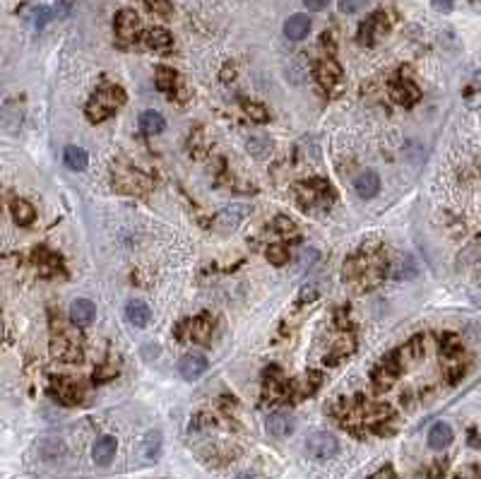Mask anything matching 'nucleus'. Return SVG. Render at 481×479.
I'll list each match as a JSON object with an SVG mask.
<instances>
[{"mask_svg":"<svg viewBox=\"0 0 481 479\" xmlns=\"http://www.w3.org/2000/svg\"><path fill=\"white\" fill-rule=\"evenodd\" d=\"M390 272V263L383 256L380 244H363L354 256L346 258L342 280L356 292H368V289L378 287Z\"/></svg>","mask_w":481,"mask_h":479,"instance_id":"1","label":"nucleus"},{"mask_svg":"<svg viewBox=\"0 0 481 479\" xmlns=\"http://www.w3.org/2000/svg\"><path fill=\"white\" fill-rule=\"evenodd\" d=\"M125 104V92L123 87L118 84H108V87H101L99 92L92 94V99L87 101V118L92 123H101V120L111 118L115 113V108Z\"/></svg>","mask_w":481,"mask_h":479,"instance_id":"2","label":"nucleus"},{"mask_svg":"<svg viewBox=\"0 0 481 479\" xmlns=\"http://www.w3.org/2000/svg\"><path fill=\"white\" fill-rule=\"evenodd\" d=\"M51 356L56 361H63V364H80L84 359V349L80 344V335L70 332L65 325H58V320H53Z\"/></svg>","mask_w":481,"mask_h":479,"instance_id":"3","label":"nucleus"},{"mask_svg":"<svg viewBox=\"0 0 481 479\" xmlns=\"http://www.w3.org/2000/svg\"><path fill=\"white\" fill-rule=\"evenodd\" d=\"M294 196L303 210H320V208H330L334 193L325 179H310L294 186Z\"/></svg>","mask_w":481,"mask_h":479,"instance_id":"4","label":"nucleus"},{"mask_svg":"<svg viewBox=\"0 0 481 479\" xmlns=\"http://www.w3.org/2000/svg\"><path fill=\"white\" fill-rule=\"evenodd\" d=\"M174 335L179 339H191V342L207 344L212 337V320L207 316L198 318H186L174 327Z\"/></svg>","mask_w":481,"mask_h":479,"instance_id":"5","label":"nucleus"},{"mask_svg":"<svg viewBox=\"0 0 481 479\" xmlns=\"http://www.w3.org/2000/svg\"><path fill=\"white\" fill-rule=\"evenodd\" d=\"M51 395L58 400V402L68 405H80L82 398H84V388L77 383V381H72L70 376H53L51 378Z\"/></svg>","mask_w":481,"mask_h":479,"instance_id":"6","label":"nucleus"},{"mask_svg":"<svg viewBox=\"0 0 481 479\" xmlns=\"http://www.w3.org/2000/svg\"><path fill=\"white\" fill-rule=\"evenodd\" d=\"M306 451H308V456L315 460H330L337 456L339 441L334 439L330 432H315L306 439Z\"/></svg>","mask_w":481,"mask_h":479,"instance_id":"7","label":"nucleus"},{"mask_svg":"<svg viewBox=\"0 0 481 479\" xmlns=\"http://www.w3.org/2000/svg\"><path fill=\"white\" fill-rule=\"evenodd\" d=\"M390 29V20L387 15L383 10L373 12V15L368 17L366 22L361 24V29H358V44L361 46H373L375 41L380 39V36H385Z\"/></svg>","mask_w":481,"mask_h":479,"instance_id":"8","label":"nucleus"},{"mask_svg":"<svg viewBox=\"0 0 481 479\" xmlns=\"http://www.w3.org/2000/svg\"><path fill=\"white\" fill-rule=\"evenodd\" d=\"M113 29L120 44H132L140 34V17L132 10H120L113 17Z\"/></svg>","mask_w":481,"mask_h":479,"instance_id":"9","label":"nucleus"},{"mask_svg":"<svg viewBox=\"0 0 481 479\" xmlns=\"http://www.w3.org/2000/svg\"><path fill=\"white\" fill-rule=\"evenodd\" d=\"M162 432L159 429H152L140 439V444L135 446V458L140 465H152L157 463V458H159L162 453Z\"/></svg>","mask_w":481,"mask_h":479,"instance_id":"10","label":"nucleus"},{"mask_svg":"<svg viewBox=\"0 0 481 479\" xmlns=\"http://www.w3.org/2000/svg\"><path fill=\"white\" fill-rule=\"evenodd\" d=\"M263 393H265L267 402H284L287 398H291L289 395V381L284 378L279 368H270V371L265 373Z\"/></svg>","mask_w":481,"mask_h":479,"instance_id":"11","label":"nucleus"},{"mask_svg":"<svg viewBox=\"0 0 481 479\" xmlns=\"http://www.w3.org/2000/svg\"><path fill=\"white\" fill-rule=\"evenodd\" d=\"M400 373H402L400 364H397V359H395L392 351H390V354L383 356V361L373 368V376H370V378H373L375 390H387V388L395 383V378H397Z\"/></svg>","mask_w":481,"mask_h":479,"instance_id":"12","label":"nucleus"},{"mask_svg":"<svg viewBox=\"0 0 481 479\" xmlns=\"http://www.w3.org/2000/svg\"><path fill=\"white\" fill-rule=\"evenodd\" d=\"M315 80L325 92H332L342 84V68L334 58H322L318 65H315Z\"/></svg>","mask_w":481,"mask_h":479,"instance_id":"13","label":"nucleus"},{"mask_svg":"<svg viewBox=\"0 0 481 479\" xmlns=\"http://www.w3.org/2000/svg\"><path fill=\"white\" fill-rule=\"evenodd\" d=\"M424 351H426L424 337L421 335H414L412 339H407V344H402L400 349H395L392 354H395V359H397L400 368L404 371L407 366H412V364H417L419 359H421Z\"/></svg>","mask_w":481,"mask_h":479,"instance_id":"14","label":"nucleus"},{"mask_svg":"<svg viewBox=\"0 0 481 479\" xmlns=\"http://www.w3.org/2000/svg\"><path fill=\"white\" fill-rule=\"evenodd\" d=\"M248 215H251V208H248V205H241V203L229 205V208H224L217 215V220H215L217 229L219 232H234L236 227H241Z\"/></svg>","mask_w":481,"mask_h":479,"instance_id":"15","label":"nucleus"},{"mask_svg":"<svg viewBox=\"0 0 481 479\" xmlns=\"http://www.w3.org/2000/svg\"><path fill=\"white\" fill-rule=\"evenodd\" d=\"M390 96H392L400 106H414L419 99H421V89H419L412 80L402 77V80L392 82V87H390Z\"/></svg>","mask_w":481,"mask_h":479,"instance_id":"16","label":"nucleus"},{"mask_svg":"<svg viewBox=\"0 0 481 479\" xmlns=\"http://www.w3.org/2000/svg\"><path fill=\"white\" fill-rule=\"evenodd\" d=\"M265 429H267V434L275 436V439H287V436L294 434L296 422H294V417L287 415V412H275V415L267 417Z\"/></svg>","mask_w":481,"mask_h":479,"instance_id":"17","label":"nucleus"},{"mask_svg":"<svg viewBox=\"0 0 481 479\" xmlns=\"http://www.w3.org/2000/svg\"><path fill=\"white\" fill-rule=\"evenodd\" d=\"M115 184H118L120 191L142 193V191H147V188L152 186V181L145 174L135 171V169H128V171H120L118 176H115Z\"/></svg>","mask_w":481,"mask_h":479,"instance_id":"18","label":"nucleus"},{"mask_svg":"<svg viewBox=\"0 0 481 479\" xmlns=\"http://www.w3.org/2000/svg\"><path fill=\"white\" fill-rule=\"evenodd\" d=\"M320 383H322V376L318 371H310L306 376H301V378H296L294 383H289V395H296L298 400L310 398L320 388Z\"/></svg>","mask_w":481,"mask_h":479,"instance_id":"19","label":"nucleus"},{"mask_svg":"<svg viewBox=\"0 0 481 479\" xmlns=\"http://www.w3.org/2000/svg\"><path fill=\"white\" fill-rule=\"evenodd\" d=\"M115 451H118V441H115L113 436H99L94 448H92V458H94L96 465L106 468V465L113 463Z\"/></svg>","mask_w":481,"mask_h":479,"instance_id":"20","label":"nucleus"},{"mask_svg":"<svg viewBox=\"0 0 481 479\" xmlns=\"http://www.w3.org/2000/svg\"><path fill=\"white\" fill-rule=\"evenodd\" d=\"M354 191H356V196L361 198V200L375 198V196H378V191H380V179H378V174H375V171H363V174H358V176H356V181H354Z\"/></svg>","mask_w":481,"mask_h":479,"instance_id":"21","label":"nucleus"},{"mask_svg":"<svg viewBox=\"0 0 481 479\" xmlns=\"http://www.w3.org/2000/svg\"><path fill=\"white\" fill-rule=\"evenodd\" d=\"M207 366H210V364H207L203 354H186L179 364V373L183 376L186 381H195L207 371Z\"/></svg>","mask_w":481,"mask_h":479,"instance_id":"22","label":"nucleus"},{"mask_svg":"<svg viewBox=\"0 0 481 479\" xmlns=\"http://www.w3.org/2000/svg\"><path fill=\"white\" fill-rule=\"evenodd\" d=\"M34 260H36V268L44 277H51V275H58L60 270H63V260L56 253L46 251V248H39V251L34 253Z\"/></svg>","mask_w":481,"mask_h":479,"instance_id":"23","label":"nucleus"},{"mask_svg":"<svg viewBox=\"0 0 481 479\" xmlns=\"http://www.w3.org/2000/svg\"><path fill=\"white\" fill-rule=\"evenodd\" d=\"M94 316H96V308H94V304L89 299H75V301H72L70 320L75 325H80V327L89 325L94 320Z\"/></svg>","mask_w":481,"mask_h":479,"instance_id":"24","label":"nucleus"},{"mask_svg":"<svg viewBox=\"0 0 481 479\" xmlns=\"http://www.w3.org/2000/svg\"><path fill=\"white\" fill-rule=\"evenodd\" d=\"M310 32V20L308 15H291L287 22H284V36L291 41H303Z\"/></svg>","mask_w":481,"mask_h":479,"instance_id":"25","label":"nucleus"},{"mask_svg":"<svg viewBox=\"0 0 481 479\" xmlns=\"http://www.w3.org/2000/svg\"><path fill=\"white\" fill-rule=\"evenodd\" d=\"M450 444H453V429H450V424L446 422L434 424L429 432V446L434 448V451H443V448H448Z\"/></svg>","mask_w":481,"mask_h":479,"instance_id":"26","label":"nucleus"},{"mask_svg":"<svg viewBox=\"0 0 481 479\" xmlns=\"http://www.w3.org/2000/svg\"><path fill=\"white\" fill-rule=\"evenodd\" d=\"M145 44H147L152 51H162V53H166L169 48H171L174 44V39H171V34L166 32L164 27H152L147 34H145Z\"/></svg>","mask_w":481,"mask_h":479,"instance_id":"27","label":"nucleus"},{"mask_svg":"<svg viewBox=\"0 0 481 479\" xmlns=\"http://www.w3.org/2000/svg\"><path fill=\"white\" fill-rule=\"evenodd\" d=\"M63 162L70 171H84L89 164V157L82 147H77V145H68V147L63 150Z\"/></svg>","mask_w":481,"mask_h":479,"instance_id":"28","label":"nucleus"},{"mask_svg":"<svg viewBox=\"0 0 481 479\" xmlns=\"http://www.w3.org/2000/svg\"><path fill=\"white\" fill-rule=\"evenodd\" d=\"M125 318L130 320L132 325L145 327V325H149L152 311H149V306L145 304V301H130V304L125 306Z\"/></svg>","mask_w":481,"mask_h":479,"instance_id":"29","label":"nucleus"},{"mask_svg":"<svg viewBox=\"0 0 481 479\" xmlns=\"http://www.w3.org/2000/svg\"><path fill=\"white\" fill-rule=\"evenodd\" d=\"M438 347H441V356L443 359H455V356H462L465 349H462V339L455 332H446L438 339Z\"/></svg>","mask_w":481,"mask_h":479,"instance_id":"30","label":"nucleus"},{"mask_svg":"<svg viewBox=\"0 0 481 479\" xmlns=\"http://www.w3.org/2000/svg\"><path fill=\"white\" fill-rule=\"evenodd\" d=\"M140 128H142V133H147V135H157V133L166 128V120L157 111H145L140 113Z\"/></svg>","mask_w":481,"mask_h":479,"instance_id":"31","label":"nucleus"},{"mask_svg":"<svg viewBox=\"0 0 481 479\" xmlns=\"http://www.w3.org/2000/svg\"><path fill=\"white\" fill-rule=\"evenodd\" d=\"M12 217H15L17 224H24V227H27V224L34 222L36 212L27 200H15V203H12Z\"/></svg>","mask_w":481,"mask_h":479,"instance_id":"32","label":"nucleus"},{"mask_svg":"<svg viewBox=\"0 0 481 479\" xmlns=\"http://www.w3.org/2000/svg\"><path fill=\"white\" fill-rule=\"evenodd\" d=\"M154 82H157V87L162 89V92H171V89L176 87V70L171 68H157L154 70Z\"/></svg>","mask_w":481,"mask_h":479,"instance_id":"33","label":"nucleus"},{"mask_svg":"<svg viewBox=\"0 0 481 479\" xmlns=\"http://www.w3.org/2000/svg\"><path fill=\"white\" fill-rule=\"evenodd\" d=\"M267 260H270L275 268H284V265L289 263V251L284 244H272L267 248Z\"/></svg>","mask_w":481,"mask_h":479,"instance_id":"34","label":"nucleus"},{"mask_svg":"<svg viewBox=\"0 0 481 479\" xmlns=\"http://www.w3.org/2000/svg\"><path fill=\"white\" fill-rule=\"evenodd\" d=\"M270 147H272V142H270V137H265V135H253L251 140H248V152L255 157H267Z\"/></svg>","mask_w":481,"mask_h":479,"instance_id":"35","label":"nucleus"},{"mask_svg":"<svg viewBox=\"0 0 481 479\" xmlns=\"http://www.w3.org/2000/svg\"><path fill=\"white\" fill-rule=\"evenodd\" d=\"M243 106H246V113L251 116L253 120H258V123H265L267 118H270V113H267V108L263 104H258V101H243Z\"/></svg>","mask_w":481,"mask_h":479,"instance_id":"36","label":"nucleus"},{"mask_svg":"<svg viewBox=\"0 0 481 479\" xmlns=\"http://www.w3.org/2000/svg\"><path fill=\"white\" fill-rule=\"evenodd\" d=\"M145 5H147L149 12H154V15H162V17H169L174 10L171 0H145Z\"/></svg>","mask_w":481,"mask_h":479,"instance_id":"37","label":"nucleus"},{"mask_svg":"<svg viewBox=\"0 0 481 479\" xmlns=\"http://www.w3.org/2000/svg\"><path fill=\"white\" fill-rule=\"evenodd\" d=\"M275 232L282 234V236H294L296 234V224H294V220H289V217L279 215L275 220Z\"/></svg>","mask_w":481,"mask_h":479,"instance_id":"38","label":"nucleus"},{"mask_svg":"<svg viewBox=\"0 0 481 479\" xmlns=\"http://www.w3.org/2000/svg\"><path fill=\"white\" fill-rule=\"evenodd\" d=\"M339 10L346 12V15H354V12H361L368 5V0H337Z\"/></svg>","mask_w":481,"mask_h":479,"instance_id":"39","label":"nucleus"},{"mask_svg":"<svg viewBox=\"0 0 481 479\" xmlns=\"http://www.w3.org/2000/svg\"><path fill=\"white\" fill-rule=\"evenodd\" d=\"M51 17H53V10H51V8H41V10H36L34 27H36V29H44L46 24L51 22Z\"/></svg>","mask_w":481,"mask_h":479,"instance_id":"40","label":"nucleus"},{"mask_svg":"<svg viewBox=\"0 0 481 479\" xmlns=\"http://www.w3.org/2000/svg\"><path fill=\"white\" fill-rule=\"evenodd\" d=\"M72 3H75V0H58V5H56V10H53V15H56V17H65L72 10Z\"/></svg>","mask_w":481,"mask_h":479,"instance_id":"41","label":"nucleus"},{"mask_svg":"<svg viewBox=\"0 0 481 479\" xmlns=\"http://www.w3.org/2000/svg\"><path fill=\"white\" fill-rule=\"evenodd\" d=\"M303 5H306L310 12H320L330 5V0H303Z\"/></svg>","mask_w":481,"mask_h":479,"instance_id":"42","label":"nucleus"},{"mask_svg":"<svg viewBox=\"0 0 481 479\" xmlns=\"http://www.w3.org/2000/svg\"><path fill=\"white\" fill-rule=\"evenodd\" d=\"M315 296H318V289H315V287H303L298 301H301V304H310V301H315Z\"/></svg>","mask_w":481,"mask_h":479,"instance_id":"43","label":"nucleus"},{"mask_svg":"<svg viewBox=\"0 0 481 479\" xmlns=\"http://www.w3.org/2000/svg\"><path fill=\"white\" fill-rule=\"evenodd\" d=\"M431 5H434L438 12H450L455 5V0H431Z\"/></svg>","mask_w":481,"mask_h":479,"instance_id":"44","label":"nucleus"},{"mask_svg":"<svg viewBox=\"0 0 481 479\" xmlns=\"http://www.w3.org/2000/svg\"><path fill=\"white\" fill-rule=\"evenodd\" d=\"M337 327H342V330H349L351 327V320H349V316H346L344 308H339L337 311Z\"/></svg>","mask_w":481,"mask_h":479,"instance_id":"45","label":"nucleus"},{"mask_svg":"<svg viewBox=\"0 0 481 479\" xmlns=\"http://www.w3.org/2000/svg\"><path fill=\"white\" fill-rule=\"evenodd\" d=\"M370 479H395V470L387 465V468H380V470L375 472V475L370 477Z\"/></svg>","mask_w":481,"mask_h":479,"instance_id":"46","label":"nucleus"},{"mask_svg":"<svg viewBox=\"0 0 481 479\" xmlns=\"http://www.w3.org/2000/svg\"><path fill=\"white\" fill-rule=\"evenodd\" d=\"M231 75L236 77V68L231 70V63H227V65H224V72H222V80H224V82H229V80H231Z\"/></svg>","mask_w":481,"mask_h":479,"instance_id":"47","label":"nucleus"},{"mask_svg":"<svg viewBox=\"0 0 481 479\" xmlns=\"http://www.w3.org/2000/svg\"><path fill=\"white\" fill-rule=\"evenodd\" d=\"M5 335V323H3V311H0V339Z\"/></svg>","mask_w":481,"mask_h":479,"instance_id":"48","label":"nucleus"},{"mask_svg":"<svg viewBox=\"0 0 481 479\" xmlns=\"http://www.w3.org/2000/svg\"><path fill=\"white\" fill-rule=\"evenodd\" d=\"M470 444L474 446V448H477L479 444H477V432H472V439H470Z\"/></svg>","mask_w":481,"mask_h":479,"instance_id":"49","label":"nucleus"},{"mask_svg":"<svg viewBox=\"0 0 481 479\" xmlns=\"http://www.w3.org/2000/svg\"><path fill=\"white\" fill-rule=\"evenodd\" d=\"M234 479H255L253 475H239V477H234Z\"/></svg>","mask_w":481,"mask_h":479,"instance_id":"50","label":"nucleus"},{"mask_svg":"<svg viewBox=\"0 0 481 479\" xmlns=\"http://www.w3.org/2000/svg\"><path fill=\"white\" fill-rule=\"evenodd\" d=\"M455 479H467L465 475H458V477H455Z\"/></svg>","mask_w":481,"mask_h":479,"instance_id":"51","label":"nucleus"}]
</instances>
